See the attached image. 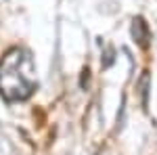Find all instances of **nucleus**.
<instances>
[{"instance_id":"obj_1","label":"nucleus","mask_w":157,"mask_h":155,"mask_svg":"<svg viewBox=\"0 0 157 155\" xmlns=\"http://www.w3.org/2000/svg\"><path fill=\"white\" fill-rule=\"evenodd\" d=\"M27 65H32V59L21 48L9 50L0 61V95L4 101H25L36 90V80L29 78V69H23Z\"/></svg>"},{"instance_id":"obj_2","label":"nucleus","mask_w":157,"mask_h":155,"mask_svg":"<svg viewBox=\"0 0 157 155\" xmlns=\"http://www.w3.org/2000/svg\"><path fill=\"white\" fill-rule=\"evenodd\" d=\"M132 36H134V40L140 44L143 48H147L149 46V27H147V23H145V19H134V23H132Z\"/></svg>"},{"instance_id":"obj_3","label":"nucleus","mask_w":157,"mask_h":155,"mask_svg":"<svg viewBox=\"0 0 157 155\" xmlns=\"http://www.w3.org/2000/svg\"><path fill=\"white\" fill-rule=\"evenodd\" d=\"M140 86H143V103L147 105V88H149V73L145 72L143 80H140Z\"/></svg>"}]
</instances>
